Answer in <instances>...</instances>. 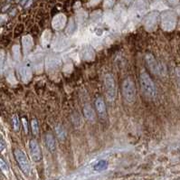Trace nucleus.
I'll use <instances>...</instances> for the list:
<instances>
[{"instance_id": "nucleus-1", "label": "nucleus", "mask_w": 180, "mask_h": 180, "mask_svg": "<svg viewBox=\"0 0 180 180\" xmlns=\"http://www.w3.org/2000/svg\"><path fill=\"white\" fill-rule=\"evenodd\" d=\"M140 86L142 92L144 93L145 96L150 99H155L157 96V89L156 86L151 80L150 76L146 73L142 72L140 74Z\"/></svg>"}, {"instance_id": "nucleus-2", "label": "nucleus", "mask_w": 180, "mask_h": 180, "mask_svg": "<svg viewBox=\"0 0 180 180\" xmlns=\"http://www.w3.org/2000/svg\"><path fill=\"white\" fill-rule=\"evenodd\" d=\"M122 92L125 101L129 103H133L136 99V88L135 84L130 78H127L122 83Z\"/></svg>"}, {"instance_id": "nucleus-3", "label": "nucleus", "mask_w": 180, "mask_h": 180, "mask_svg": "<svg viewBox=\"0 0 180 180\" xmlns=\"http://www.w3.org/2000/svg\"><path fill=\"white\" fill-rule=\"evenodd\" d=\"M104 85H105V92L106 97L109 101H113L116 98V86L115 82L111 74L108 73L104 77Z\"/></svg>"}, {"instance_id": "nucleus-4", "label": "nucleus", "mask_w": 180, "mask_h": 180, "mask_svg": "<svg viewBox=\"0 0 180 180\" xmlns=\"http://www.w3.org/2000/svg\"><path fill=\"white\" fill-rule=\"evenodd\" d=\"M14 156H15L17 163H18L20 169H22V171L25 175H28L30 173V164H29L28 159L25 156V154L22 150L15 149L14 150Z\"/></svg>"}, {"instance_id": "nucleus-5", "label": "nucleus", "mask_w": 180, "mask_h": 180, "mask_svg": "<svg viewBox=\"0 0 180 180\" xmlns=\"http://www.w3.org/2000/svg\"><path fill=\"white\" fill-rule=\"evenodd\" d=\"M29 149H30V152H31V156L33 158V159L35 161V162H38L41 160L42 159V154H41V149L39 148V145L38 143L34 140H32L29 143Z\"/></svg>"}, {"instance_id": "nucleus-6", "label": "nucleus", "mask_w": 180, "mask_h": 180, "mask_svg": "<svg viewBox=\"0 0 180 180\" xmlns=\"http://www.w3.org/2000/svg\"><path fill=\"white\" fill-rule=\"evenodd\" d=\"M146 62L149 67V69L151 70V72H155V73H159V71H160V66L159 64V63L157 62V60L155 59V57L150 54V53H148L146 55Z\"/></svg>"}, {"instance_id": "nucleus-7", "label": "nucleus", "mask_w": 180, "mask_h": 180, "mask_svg": "<svg viewBox=\"0 0 180 180\" xmlns=\"http://www.w3.org/2000/svg\"><path fill=\"white\" fill-rule=\"evenodd\" d=\"M95 108L97 112L100 114V116L103 117L106 115V104L102 98H97L95 101Z\"/></svg>"}, {"instance_id": "nucleus-8", "label": "nucleus", "mask_w": 180, "mask_h": 180, "mask_svg": "<svg viewBox=\"0 0 180 180\" xmlns=\"http://www.w3.org/2000/svg\"><path fill=\"white\" fill-rule=\"evenodd\" d=\"M45 144L47 149L53 152L56 149V142L54 140V137L52 133H47L45 135Z\"/></svg>"}, {"instance_id": "nucleus-9", "label": "nucleus", "mask_w": 180, "mask_h": 180, "mask_svg": "<svg viewBox=\"0 0 180 180\" xmlns=\"http://www.w3.org/2000/svg\"><path fill=\"white\" fill-rule=\"evenodd\" d=\"M83 115L89 121H94L95 120V112L92 107L89 104H86L83 107Z\"/></svg>"}, {"instance_id": "nucleus-10", "label": "nucleus", "mask_w": 180, "mask_h": 180, "mask_svg": "<svg viewBox=\"0 0 180 180\" xmlns=\"http://www.w3.org/2000/svg\"><path fill=\"white\" fill-rule=\"evenodd\" d=\"M108 165H109L108 161H106V160H100L98 163H96L94 165L93 169H94L95 171H103V170L107 169Z\"/></svg>"}, {"instance_id": "nucleus-11", "label": "nucleus", "mask_w": 180, "mask_h": 180, "mask_svg": "<svg viewBox=\"0 0 180 180\" xmlns=\"http://www.w3.org/2000/svg\"><path fill=\"white\" fill-rule=\"evenodd\" d=\"M55 131H56V134H57L58 138L61 140H63L65 139V137H66V131H65V130L61 125H57L55 127Z\"/></svg>"}, {"instance_id": "nucleus-12", "label": "nucleus", "mask_w": 180, "mask_h": 180, "mask_svg": "<svg viewBox=\"0 0 180 180\" xmlns=\"http://www.w3.org/2000/svg\"><path fill=\"white\" fill-rule=\"evenodd\" d=\"M31 128H32V131L34 135H37L39 133V124L37 120L34 119L31 122Z\"/></svg>"}, {"instance_id": "nucleus-13", "label": "nucleus", "mask_w": 180, "mask_h": 180, "mask_svg": "<svg viewBox=\"0 0 180 180\" xmlns=\"http://www.w3.org/2000/svg\"><path fill=\"white\" fill-rule=\"evenodd\" d=\"M13 126H14V130L15 131H18L19 130L20 125H19V121H18V118H17L16 115L13 116Z\"/></svg>"}, {"instance_id": "nucleus-14", "label": "nucleus", "mask_w": 180, "mask_h": 180, "mask_svg": "<svg viewBox=\"0 0 180 180\" xmlns=\"http://www.w3.org/2000/svg\"><path fill=\"white\" fill-rule=\"evenodd\" d=\"M0 169H1V171L2 172H4V173H7L8 172V167H7V165L5 164V162L3 160V159H0Z\"/></svg>"}, {"instance_id": "nucleus-15", "label": "nucleus", "mask_w": 180, "mask_h": 180, "mask_svg": "<svg viewBox=\"0 0 180 180\" xmlns=\"http://www.w3.org/2000/svg\"><path fill=\"white\" fill-rule=\"evenodd\" d=\"M176 76H177V81H178V84L180 88V67L178 66L176 68Z\"/></svg>"}, {"instance_id": "nucleus-16", "label": "nucleus", "mask_w": 180, "mask_h": 180, "mask_svg": "<svg viewBox=\"0 0 180 180\" xmlns=\"http://www.w3.org/2000/svg\"><path fill=\"white\" fill-rule=\"evenodd\" d=\"M23 124H24V130H25V132L27 133L28 132V129H27V121L24 118L23 119Z\"/></svg>"}, {"instance_id": "nucleus-17", "label": "nucleus", "mask_w": 180, "mask_h": 180, "mask_svg": "<svg viewBox=\"0 0 180 180\" xmlns=\"http://www.w3.org/2000/svg\"><path fill=\"white\" fill-rule=\"evenodd\" d=\"M5 149V145H4V143H3V141L0 140V151H2L3 149Z\"/></svg>"}, {"instance_id": "nucleus-18", "label": "nucleus", "mask_w": 180, "mask_h": 180, "mask_svg": "<svg viewBox=\"0 0 180 180\" xmlns=\"http://www.w3.org/2000/svg\"><path fill=\"white\" fill-rule=\"evenodd\" d=\"M169 2H171V3H176L178 0H169Z\"/></svg>"}, {"instance_id": "nucleus-19", "label": "nucleus", "mask_w": 180, "mask_h": 180, "mask_svg": "<svg viewBox=\"0 0 180 180\" xmlns=\"http://www.w3.org/2000/svg\"><path fill=\"white\" fill-rule=\"evenodd\" d=\"M122 1H124V2H126V3H130L131 0H122Z\"/></svg>"}]
</instances>
